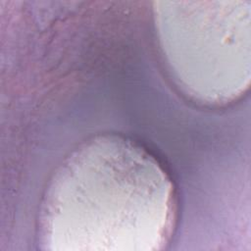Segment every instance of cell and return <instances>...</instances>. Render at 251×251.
I'll list each match as a JSON object with an SVG mask.
<instances>
[{
    "instance_id": "7a4b0ae2",
    "label": "cell",
    "mask_w": 251,
    "mask_h": 251,
    "mask_svg": "<svg viewBox=\"0 0 251 251\" xmlns=\"http://www.w3.org/2000/svg\"><path fill=\"white\" fill-rule=\"evenodd\" d=\"M154 19L173 73L190 95L227 101L249 77V1H161Z\"/></svg>"
},
{
    "instance_id": "6da1fadb",
    "label": "cell",
    "mask_w": 251,
    "mask_h": 251,
    "mask_svg": "<svg viewBox=\"0 0 251 251\" xmlns=\"http://www.w3.org/2000/svg\"><path fill=\"white\" fill-rule=\"evenodd\" d=\"M172 183L140 146L101 136L61 166L41 207L46 243L124 244L166 242L173 225Z\"/></svg>"
}]
</instances>
